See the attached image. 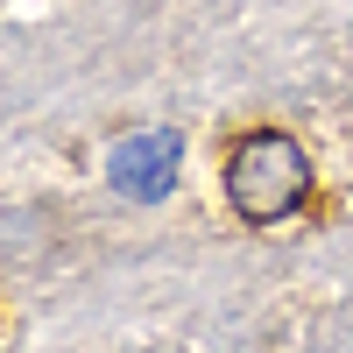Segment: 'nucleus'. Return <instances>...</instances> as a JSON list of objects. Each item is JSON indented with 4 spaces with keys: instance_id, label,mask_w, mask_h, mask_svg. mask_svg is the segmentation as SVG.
I'll list each match as a JSON object with an SVG mask.
<instances>
[{
    "instance_id": "1",
    "label": "nucleus",
    "mask_w": 353,
    "mask_h": 353,
    "mask_svg": "<svg viewBox=\"0 0 353 353\" xmlns=\"http://www.w3.org/2000/svg\"><path fill=\"white\" fill-rule=\"evenodd\" d=\"M226 198H233V212H241L248 226L290 219V212L311 198V163H304V149H297L290 134H276V128L241 134V141H233V156H226Z\"/></svg>"
},
{
    "instance_id": "2",
    "label": "nucleus",
    "mask_w": 353,
    "mask_h": 353,
    "mask_svg": "<svg viewBox=\"0 0 353 353\" xmlns=\"http://www.w3.org/2000/svg\"><path fill=\"white\" fill-rule=\"evenodd\" d=\"M176 156H184V141H176L170 128H141V134H128L121 149L106 156V176H113L121 198L149 205V198H163L176 184Z\"/></svg>"
}]
</instances>
